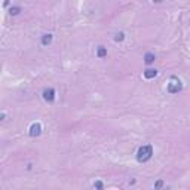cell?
Masks as SVG:
<instances>
[{
	"label": "cell",
	"mask_w": 190,
	"mask_h": 190,
	"mask_svg": "<svg viewBox=\"0 0 190 190\" xmlns=\"http://www.w3.org/2000/svg\"><path fill=\"white\" fill-rule=\"evenodd\" d=\"M153 156V147L150 144H145V145H141L137 152V160L140 163H144L147 160H150Z\"/></svg>",
	"instance_id": "obj_1"
},
{
	"label": "cell",
	"mask_w": 190,
	"mask_h": 190,
	"mask_svg": "<svg viewBox=\"0 0 190 190\" xmlns=\"http://www.w3.org/2000/svg\"><path fill=\"white\" fill-rule=\"evenodd\" d=\"M167 89L169 94H178L180 91L183 89V83L178 77L172 76V77L168 80V85H167Z\"/></svg>",
	"instance_id": "obj_2"
},
{
	"label": "cell",
	"mask_w": 190,
	"mask_h": 190,
	"mask_svg": "<svg viewBox=\"0 0 190 190\" xmlns=\"http://www.w3.org/2000/svg\"><path fill=\"white\" fill-rule=\"evenodd\" d=\"M28 134L30 137H39L42 134V125L39 122H34L30 125V129H28Z\"/></svg>",
	"instance_id": "obj_3"
},
{
	"label": "cell",
	"mask_w": 190,
	"mask_h": 190,
	"mask_svg": "<svg viewBox=\"0 0 190 190\" xmlns=\"http://www.w3.org/2000/svg\"><path fill=\"white\" fill-rule=\"evenodd\" d=\"M42 97H43V100H45L46 102H52V101L55 100V89L46 88V89H43V92H42Z\"/></svg>",
	"instance_id": "obj_4"
},
{
	"label": "cell",
	"mask_w": 190,
	"mask_h": 190,
	"mask_svg": "<svg viewBox=\"0 0 190 190\" xmlns=\"http://www.w3.org/2000/svg\"><path fill=\"white\" fill-rule=\"evenodd\" d=\"M157 76V70L156 68H147L144 71V77L145 79H153Z\"/></svg>",
	"instance_id": "obj_5"
},
{
	"label": "cell",
	"mask_w": 190,
	"mask_h": 190,
	"mask_svg": "<svg viewBox=\"0 0 190 190\" xmlns=\"http://www.w3.org/2000/svg\"><path fill=\"white\" fill-rule=\"evenodd\" d=\"M155 59H156V56H155V54H152V52H147V54L144 55V63L147 64V66L153 64V63H155Z\"/></svg>",
	"instance_id": "obj_6"
},
{
	"label": "cell",
	"mask_w": 190,
	"mask_h": 190,
	"mask_svg": "<svg viewBox=\"0 0 190 190\" xmlns=\"http://www.w3.org/2000/svg\"><path fill=\"white\" fill-rule=\"evenodd\" d=\"M52 43V34L48 33V34H43L42 36V45L43 46H49Z\"/></svg>",
	"instance_id": "obj_7"
},
{
	"label": "cell",
	"mask_w": 190,
	"mask_h": 190,
	"mask_svg": "<svg viewBox=\"0 0 190 190\" xmlns=\"http://www.w3.org/2000/svg\"><path fill=\"white\" fill-rule=\"evenodd\" d=\"M97 56H98V58H104V56H107V48H104V46H98V48H97Z\"/></svg>",
	"instance_id": "obj_8"
},
{
	"label": "cell",
	"mask_w": 190,
	"mask_h": 190,
	"mask_svg": "<svg viewBox=\"0 0 190 190\" xmlns=\"http://www.w3.org/2000/svg\"><path fill=\"white\" fill-rule=\"evenodd\" d=\"M125 40V33L119 31V33L114 34V42H123Z\"/></svg>",
	"instance_id": "obj_9"
},
{
	"label": "cell",
	"mask_w": 190,
	"mask_h": 190,
	"mask_svg": "<svg viewBox=\"0 0 190 190\" xmlns=\"http://www.w3.org/2000/svg\"><path fill=\"white\" fill-rule=\"evenodd\" d=\"M11 15H18L20 12H21V8H18V6H15V8H11Z\"/></svg>",
	"instance_id": "obj_10"
},
{
	"label": "cell",
	"mask_w": 190,
	"mask_h": 190,
	"mask_svg": "<svg viewBox=\"0 0 190 190\" xmlns=\"http://www.w3.org/2000/svg\"><path fill=\"white\" fill-rule=\"evenodd\" d=\"M94 187H95V189H102L104 184H102L101 181H95V183H94Z\"/></svg>",
	"instance_id": "obj_11"
},
{
	"label": "cell",
	"mask_w": 190,
	"mask_h": 190,
	"mask_svg": "<svg viewBox=\"0 0 190 190\" xmlns=\"http://www.w3.org/2000/svg\"><path fill=\"white\" fill-rule=\"evenodd\" d=\"M155 187H162V181H157L156 184H155Z\"/></svg>",
	"instance_id": "obj_12"
},
{
	"label": "cell",
	"mask_w": 190,
	"mask_h": 190,
	"mask_svg": "<svg viewBox=\"0 0 190 190\" xmlns=\"http://www.w3.org/2000/svg\"><path fill=\"white\" fill-rule=\"evenodd\" d=\"M155 3H160V2H163V0H153Z\"/></svg>",
	"instance_id": "obj_13"
},
{
	"label": "cell",
	"mask_w": 190,
	"mask_h": 190,
	"mask_svg": "<svg viewBox=\"0 0 190 190\" xmlns=\"http://www.w3.org/2000/svg\"><path fill=\"white\" fill-rule=\"evenodd\" d=\"M6 3H8V0H5V5H6Z\"/></svg>",
	"instance_id": "obj_14"
}]
</instances>
